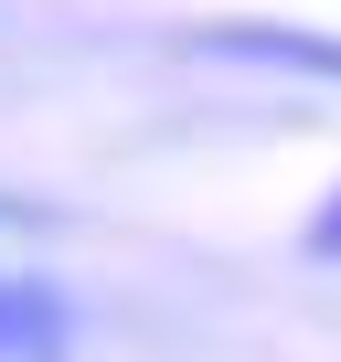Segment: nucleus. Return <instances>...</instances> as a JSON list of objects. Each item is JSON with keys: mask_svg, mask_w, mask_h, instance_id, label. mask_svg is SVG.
I'll return each instance as SVG.
<instances>
[{"mask_svg": "<svg viewBox=\"0 0 341 362\" xmlns=\"http://www.w3.org/2000/svg\"><path fill=\"white\" fill-rule=\"evenodd\" d=\"M309 245H320V256H341V192H330V224H320Z\"/></svg>", "mask_w": 341, "mask_h": 362, "instance_id": "nucleus-3", "label": "nucleus"}, {"mask_svg": "<svg viewBox=\"0 0 341 362\" xmlns=\"http://www.w3.org/2000/svg\"><path fill=\"white\" fill-rule=\"evenodd\" d=\"M214 43H235V54H267V64H309V75H341V54H330V43H309V33H214Z\"/></svg>", "mask_w": 341, "mask_h": 362, "instance_id": "nucleus-2", "label": "nucleus"}, {"mask_svg": "<svg viewBox=\"0 0 341 362\" xmlns=\"http://www.w3.org/2000/svg\"><path fill=\"white\" fill-rule=\"evenodd\" d=\"M64 351V309L43 288H0V362H54Z\"/></svg>", "mask_w": 341, "mask_h": 362, "instance_id": "nucleus-1", "label": "nucleus"}]
</instances>
